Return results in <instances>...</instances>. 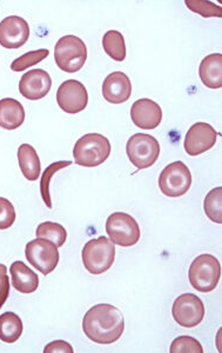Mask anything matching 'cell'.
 Segmentation results:
<instances>
[{"label": "cell", "instance_id": "6da1fadb", "mask_svg": "<svg viewBox=\"0 0 222 353\" xmlns=\"http://www.w3.org/2000/svg\"><path fill=\"white\" fill-rule=\"evenodd\" d=\"M82 331L89 341L109 345L119 341L125 331V318L122 311L111 304H98L86 312Z\"/></svg>", "mask_w": 222, "mask_h": 353}, {"label": "cell", "instance_id": "7a4b0ae2", "mask_svg": "<svg viewBox=\"0 0 222 353\" xmlns=\"http://www.w3.org/2000/svg\"><path fill=\"white\" fill-rule=\"evenodd\" d=\"M111 143L100 133H87L78 139L73 149L76 164L82 168H97L111 154Z\"/></svg>", "mask_w": 222, "mask_h": 353}, {"label": "cell", "instance_id": "3957f363", "mask_svg": "<svg viewBox=\"0 0 222 353\" xmlns=\"http://www.w3.org/2000/svg\"><path fill=\"white\" fill-rule=\"evenodd\" d=\"M221 277V265L212 254H200L190 264L188 279L199 292H212L217 289Z\"/></svg>", "mask_w": 222, "mask_h": 353}, {"label": "cell", "instance_id": "277c9868", "mask_svg": "<svg viewBox=\"0 0 222 353\" xmlns=\"http://www.w3.org/2000/svg\"><path fill=\"white\" fill-rule=\"evenodd\" d=\"M87 59V48L77 36H64L54 48V61L58 68L66 73L80 71Z\"/></svg>", "mask_w": 222, "mask_h": 353}, {"label": "cell", "instance_id": "5b68a950", "mask_svg": "<svg viewBox=\"0 0 222 353\" xmlns=\"http://www.w3.org/2000/svg\"><path fill=\"white\" fill-rule=\"evenodd\" d=\"M115 259V245L107 237L91 239L82 249V263L91 274L109 271Z\"/></svg>", "mask_w": 222, "mask_h": 353}, {"label": "cell", "instance_id": "8992f818", "mask_svg": "<svg viewBox=\"0 0 222 353\" xmlns=\"http://www.w3.org/2000/svg\"><path fill=\"white\" fill-rule=\"evenodd\" d=\"M126 152L131 163L137 170L148 169L158 161L160 144L151 134L135 133L127 141Z\"/></svg>", "mask_w": 222, "mask_h": 353}, {"label": "cell", "instance_id": "52a82bcc", "mask_svg": "<svg viewBox=\"0 0 222 353\" xmlns=\"http://www.w3.org/2000/svg\"><path fill=\"white\" fill-rule=\"evenodd\" d=\"M106 232L109 234V241L122 248L137 244L142 236L137 221L125 212H115L107 218Z\"/></svg>", "mask_w": 222, "mask_h": 353}, {"label": "cell", "instance_id": "ba28073f", "mask_svg": "<svg viewBox=\"0 0 222 353\" xmlns=\"http://www.w3.org/2000/svg\"><path fill=\"white\" fill-rule=\"evenodd\" d=\"M192 185V174L182 161L167 165L159 176V188L166 197L178 198L188 192Z\"/></svg>", "mask_w": 222, "mask_h": 353}, {"label": "cell", "instance_id": "9c48e42d", "mask_svg": "<svg viewBox=\"0 0 222 353\" xmlns=\"http://www.w3.org/2000/svg\"><path fill=\"white\" fill-rule=\"evenodd\" d=\"M25 256L34 269L47 276L57 269L59 251L57 245L43 238H36L26 245Z\"/></svg>", "mask_w": 222, "mask_h": 353}, {"label": "cell", "instance_id": "30bf717a", "mask_svg": "<svg viewBox=\"0 0 222 353\" xmlns=\"http://www.w3.org/2000/svg\"><path fill=\"white\" fill-rule=\"evenodd\" d=\"M172 316L181 327L192 329L203 321L205 305L198 296L193 293H184L174 301Z\"/></svg>", "mask_w": 222, "mask_h": 353}, {"label": "cell", "instance_id": "8fae6325", "mask_svg": "<svg viewBox=\"0 0 222 353\" xmlns=\"http://www.w3.org/2000/svg\"><path fill=\"white\" fill-rule=\"evenodd\" d=\"M57 103L64 112L76 114L86 109L89 104V93L82 83L69 79L58 88Z\"/></svg>", "mask_w": 222, "mask_h": 353}, {"label": "cell", "instance_id": "7c38bea8", "mask_svg": "<svg viewBox=\"0 0 222 353\" xmlns=\"http://www.w3.org/2000/svg\"><path fill=\"white\" fill-rule=\"evenodd\" d=\"M219 133L207 123H197L187 132L184 148L187 154L197 157L212 149L218 141Z\"/></svg>", "mask_w": 222, "mask_h": 353}, {"label": "cell", "instance_id": "4fadbf2b", "mask_svg": "<svg viewBox=\"0 0 222 353\" xmlns=\"http://www.w3.org/2000/svg\"><path fill=\"white\" fill-rule=\"evenodd\" d=\"M30 38L29 23L18 16L6 17L0 21V45L5 48H19Z\"/></svg>", "mask_w": 222, "mask_h": 353}, {"label": "cell", "instance_id": "5bb4252c", "mask_svg": "<svg viewBox=\"0 0 222 353\" xmlns=\"http://www.w3.org/2000/svg\"><path fill=\"white\" fill-rule=\"evenodd\" d=\"M52 88V79L49 73L36 68L24 73L19 81V92L29 101H39L49 94Z\"/></svg>", "mask_w": 222, "mask_h": 353}, {"label": "cell", "instance_id": "9a60e30c", "mask_svg": "<svg viewBox=\"0 0 222 353\" xmlns=\"http://www.w3.org/2000/svg\"><path fill=\"white\" fill-rule=\"evenodd\" d=\"M131 119L133 124L142 130H154L162 121V110L160 105L148 98L134 101L131 109Z\"/></svg>", "mask_w": 222, "mask_h": 353}, {"label": "cell", "instance_id": "2e32d148", "mask_svg": "<svg viewBox=\"0 0 222 353\" xmlns=\"http://www.w3.org/2000/svg\"><path fill=\"white\" fill-rule=\"evenodd\" d=\"M132 94V83L129 76L117 71L106 77L102 84V96L111 104H122L129 101Z\"/></svg>", "mask_w": 222, "mask_h": 353}, {"label": "cell", "instance_id": "e0dca14e", "mask_svg": "<svg viewBox=\"0 0 222 353\" xmlns=\"http://www.w3.org/2000/svg\"><path fill=\"white\" fill-rule=\"evenodd\" d=\"M10 273H11L12 286L18 292L29 294V293L36 292L38 290L39 286L38 274L23 261H14L10 268Z\"/></svg>", "mask_w": 222, "mask_h": 353}, {"label": "cell", "instance_id": "ac0fdd59", "mask_svg": "<svg viewBox=\"0 0 222 353\" xmlns=\"http://www.w3.org/2000/svg\"><path fill=\"white\" fill-rule=\"evenodd\" d=\"M24 106L13 98L0 101V128L8 131L19 129L24 124Z\"/></svg>", "mask_w": 222, "mask_h": 353}, {"label": "cell", "instance_id": "d6986e66", "mask_svg": "<svg viewBox=\"0 0 222 353\" xmlns=\"http://www.w3.org/2000/svg\"><path fill=\"white\" fill-rule=\"evenodd\" d=\"M199 76L208 88H222V54L213 53L205 57L199 68Z\"/></svg>", "mask_w": 222, "mask_h": 353}, {"label": "cell", "instance_id": "ffe728a7", "mask_svg": "<svg viewBox=\"0 0 222 353\" xmlns=\"http://www.w3.org/2000/svg\"><path fill=\"white\" fill-rule=\"evenodd\" d=\"M18 163L23 176L30 181H38L41 176V165L39 156L33 146L21 144L18 149Z\"/></svg>", "mask_w": 222, "mask_h": 353}, {"label": "cell", "instance_id": "44dd1931", "mask_svg": "<svg viewBox=\"0 0 222 353\" xmlns=\"http://www.w3.org/2000/svg\"><path fill=\"white\" fill-rule=\"evenodd\" d=\"M23 321L14 312H5L0 316V341L13 344L23 334Z\"/></svg>", "mask_w": 222, "mask_h": 353}, {"label": "cell", "instance_id": "7402d4cb", "mask_svg": "<svg viewBox=\"0 0 222 353\" xmlns=\"http://www.w3.org/2000/svg\"><path fill=\"white\" fill-rule=\"evenodd\" d=\"M102 48L106 54L115 61H124L126 59L125 38L122 33L111 30L105 33L102 38Z\"/></svg>", "mask_w": 222, "mask_h": 353}, {"label": "cell", "instance_id": "603a6c76", "mask_svg": "<svg viewBox=\"0 0 222 353\" xmlns=\"http://www.w3.org/2000/svg\"><path fill=\"white\" fill-rule=\"evenodd\" d=\"M36 238H43V239L52 241L53 244L57 245V248L59 249L66 243L67 231L63 225L58 224V223L45 221L36 228Z\"/></svg>", "mask_w": 222, "mask_h": 353}, {"label": "cell", "instance_id": "cb8c5ba5", "mask_svg": "<svg viewBox=\"0 0 222 353\" xmlns=\"http://www.w3.org/2000/svg\"><path fill=\"white\" fill-rule=\"evenodd\" d=\"M71 164H72V161H57V163H53V164L46 168L44 173H43V176H41V198H43L45 205H46L49 209H52V201H51V193H49V184H51L53 176H54L58 171L67 168V166H69Z\"/></svg>", "mask_w": 222, "mask_h": 353}, {"label": "cell", "instance_id": "d4e9b609", "mask_svg": "<svg viewBox=\"0 0 222 353\" xmlns=\"http://www.w3.org/2000/svg\"><path fill=\"white\" fill-rule=\"evenodd\" d=\"M205 213L210 221L217 224H222V188H215L212 190L203 203Z\"/></svg>", "mask_w": 222, "mask_h": 353}, {"label": "cell", "instance_id": "484cf974", "mask_svg": "<svg viewBox=\"0 0 222 353\" xmlns=\"http://www.w3.org/2000/svg\"><path fill=\"white\" fill-rule=\"evenodd\" d=\"M49 51L46 48H41L36 51H31V52L25 53L23 56L16 58L11 64V70L14 72H23L25 70L39 64L41 61L46 59L49 57Z\"/></svg>", "mask_w": 222, "mask_h": 353}, {"label": "cell", "instance_id": "4316f807", "mask_svg": "<svg viewBox=\"0 0 222 353\" xmlns=\"http://www.w3.org/2000/svg\"><path fill=\"white\" fill-rule=\"evenodd\" d=\"M187 8H190V11L199 13L205 18H210V17H218L221 18L222 10L220 6L215 5L212 1H202V0H187L185 1Z\"/></svg>", "mask_w": 222, "mask_h": 353}, {"label": "cell", "instance_id": "83f0119b", "mask_svg": "<svg viewBox=\"0 0 222 353\" xmlns=\"http://www.w3.org/2000/svg\"><path fill=\"white\" fill-rule=\"evenodd\" d=\"M170 353H202V345L195 338L182 336L174 339L170 349Z\"/></svg>", "mask_w": 222, "mask_h": 353}, {"label": "cell", "instance_id": "f1b7e54d", "mask_svg": "<svg viewBox=\"0 0 222 353\" xmlns=\"http://www.w3.org/2000/svg\"><path fill=\"white\" fill-rule=\"evenodd\" d=\"M16 214L12 203L0 197V230H8L14 224Z\"/></svg>", "mask_w": 222, "mask_h": 353}, {"label": "cell", "instance_id": "f546056e", "mask_svg": "<svg viewBox=\"0 0 222 353\" xmlns=\"http://www.w3.org/2000/svg\"><path fill=\"white\" fill-rule=\"evenodd\" d=\"M10 296V277L8 276V268L0 264V309L4 306Z\"/></svg>", "mask_w": 222, "mask_h": 353}, {"label": "cell", "instance_id": "4dcf8cb0", "mask_svg": "<svg viewBox=\"0 0 222 353\" xmlns=\"http://www.w3.org/2000/svg\"><path fill=\"white\" fill-rule=\"evenodd\" d=\"M73 353L71 344L65 341H54L45 346L44 353Z\"/></svg>", "mask_w": 222, "mask_h": 353}]
</instances>
